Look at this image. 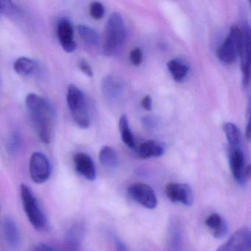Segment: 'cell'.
<instances>
[{"instance_id":"27","label":"cell","mask_w":251,"mask_h":251,"mask_svg":"<svg viewBox=\"0 0 251 251\" xmlns=\"http://www.w3.org/2000/svg\"><path fill=\"white\" fill-rule=\"evenodd\" d=\"M143 59V53L140 48H135L130 52V60L134 66H139Z\"/></svg>"},{"instance_id":"30","label":"cell","mask_w":251,"mask_h":251,"mask_svg":"<svg viewBox=\"0 0 251 251\" xmlns=\"http://www.w3.org/2000/svg\"><path fill=\"white\" fill-rule=\"evenodd\" d=\"M142 123H143L144 126H145L146 128L153 129L154 127L157 126L158 121H157L155 117L149 116V117H145V118L142 120Z\"/></svg>"},{"instance_id":"3","label":"cell","mask_w":251,"mask_h":251,"mask_svg":"<svg viewBox=\"0 0 251 251\" xmlns=\"http://www.w3.org/2000/svg\"><path fill=\"white\" fill-rule=\"evenodd\" d=\"M67 102L76 125L80 128H88L90 126L91 120L86 98L83 92L75 85H69L67 88Z\"/></svg>"},{"instance_id":"32","label":"cell","mask_w":251,"mask_h":251,"mask_svg":"<svg viewBox=\"0 0 251 251\" xmlns=\"http://www.w3.org/2000/svg\"><path fill=\"white\" fill-rule=\"evenodd\" d=\"M142 105L147 111H151L152 109V98L149 95H146L142 99Z\"/></svg>"},{"instance_id":"19","label":"cell","mask_w":251,"mask_h":251,"mask_svg":"<svg viewBox=\"0 0 251 251\" xmlns=\"http://www.w3.org/2000/svg\"><path fill=\"white\" fill-rule=\"evenodd\" d=\"M36 61L27 57H20L14 64V70L22 76L31 75L36 71Z\"/></svg>"},{"instance_id":"29","label":"cell","mask_w":251,"mask_h":251,"mask_svg":"<svg viewBox=\"0 0 251 251\" xmlns=\"http://www.w3.org/2000/svg\"><path fill=\"white\" fill-rule=\"evenodd\" d=\"M78 67L80 71L84 73L88 77H92L93 76V71H92V67H91L90 64L86 60L83 59V58L80 59L79 61Z\"/></svg>"},{"instance_id":"23","label":"cell","mask_w":251,"mask_h":251,"mask_svg":"<svg viewBox=\"0 0 251 251\" xmlns=\"http://www.w3.org/2000/svg\"><path fill=\"white\" fill-rule=\"evenodd\" d=\"M119 127H120V134H121L122 140L124 142L126 146L130 148H135L136 147V142H135L134 136L130 130V126H129L128 120L127 116H121L119 122Z\"/></svg>"},{"instance_id":"25","label":"cell","mask_w":251,"mask_h":251,"mask_svg":"<svg viewBox=\"0 0 251 251\" xmlns=\"http://www.w3.org/2000/svg\"><path fill=\"white\" fill-rule=\"evenodd\" d=\"M0 14L9 17H15L20 14L18 7L11 1L0 0Z\"/></svg>"},{"instance_id":"12","label":"cell","mask_w":251,"mask_h":251,"mask_svg":"<svg viewBox=\"0 0 251 251\" xmlns=\"http://www.w3.org/2000/svg\"><path fill=\"white\" fill-rule=\"evenodd\" d=\"M74 165L76 171L88 180L96 178V167L92 158L85 152H77L74 156Z\"/></svg>"},{"instance_id":"14","label":"cell","mask_w":251,"mask_h":251,"mask_svg":"<svg viewBox=\"0 0 251 251\" xmlns=\"http://www.w3.org/2000/svg\"><path fill=\"white\" fill-rule=\"evenodd\" d=\"M103 95L109 100H117L124 92V83L121 79L115 76H108L102 83Z\"/></svg>"},{"instance_id":"24","label":"cell","mask_w":251,"mask_h":251,"mask_svg":"<svg viewBox=\"0 0 251 251\" xmlns=\"http://www.w3.org/2000/svg\"><path fill=\"white\" fill-rule=\"evenodd\" d=\"M77 29L80 39L85 44L89 46H98L99 44V35L95 29L84 25H79Z\"/></svg>"},{"instance_id":"20","label":"cell","mask_w":251,"mask_h":251,"mask_svg":"<svg viewBox=\"0 0 251 251\" xmlns=\"http://www.w3.org/2000/svg\"><path fill=\"white\" fill-rule=\"evenodd\" d=\"M99 158L101 164L108 169L116 168L120 163L117 152L109 146L103 147L100 150Z\"/></svg>"},{"instance_id":"7","label":"cell","mask_w":251,"mask_h":251,"mask_svg":"<svg viewBox=\"0 0 251 251\" xmlns=\"http://www.w3.org/2000/svg\"><path fill=\"white\" fill-rule=\"evenodd\" d=\"M229 163L233 177L239 184H245L251 176V166L245 164V155L240 148H230Z\"/></svg>"},{"instance_id":"13","label":"cell","mask_w":251,"mask_h":251,"mask_svg":"<svg viewBox=\"0 0 251 251\" xmlns=\"http://www.w3.org/2000/svg\"><path fill=\"white\" fill-rule=\"evenodd\" d=\"M84 232V226L81 223L73 225L66 234L65 251H80Z\"/></svg>"},{"instance_id":"22","label":"cell","mask_w":251,"mask_h":251,"mask_svg":"<svg viewBox=\"0 0 251 251\" xmlns=\"http://www.w3.org/2000/svg\"><path fill=\"white\" fill-rule=\"evenodd\" d=\"M223 127L226 139L228 142L229 148H240L241 134L237 126L233 123H227L223 125Z\"/></svg>"},{"instance_id":"8","label":"cell","mask_w":251,"mask_h":251,"mask_svg":"<svg viewBox=\"0 0 251 251\" xmlns=\"http://www.w3.org/2000/svg\"><path fill=\"white\" fill-rule=\"evenodd\" d=\"M127 192L130 198L145 208L152 209L156 207L158 201L155 191L147 183L136 182L130 185Z\"/></svg>"},{"instance_id":"18","label":"cell","mask_w":251,"mask_h":251,"mask_svg":"<svg viewBox=\"0 0 251 251\" xmlns=\"http://www.w3.org/2000/svg\"><path fill=\"white\" fill-rule=\"evenodd\" d=\"M168 240L170 251H182L181 226L177 220H174L170 223Z\"/></svg>"},{"instance_id":"16","label":"cell","mask_w":251,"mask_h":251,"mask_svg":"<svg viewBox=\"0 0 251 251\" xmlns=\"http://www.w3.org/2000/svg\"><path fill=\"white\" fill-rule=\"evenodd\" d=\"M205 226L214 238L220 239L227 234L228 227L226 220L220 214L214 213L207 217Z\"/></svg>"},{"instance_id":"31","label":"cell","mask_w":251,"mask_h":251,"mask_svg":"<svg viewBox=\"0 0 251 251\" xmlns=\"http://www.w3.org/2000/svg\"><path fill=\"white\" fill-rule=\"evenodd\" d=\"M114 243H115L116 251H128L126 244L120 238L115 236L114 237Z\"/></svg>"},{"instance_id":"28","label":"cell","mask_w":251,"mask_h":251,"mask_svg":"<svg viewBox=\"0 0 251 251\" xmlns=\"http://www.w3.org/2000/svg\"><path fill=\"white\" fill-rule=\"evenodd\" d=\"M20 147V137L18 133H14L8 143V151L11 154H14L18 151Z\"/></svg>"},{"instance_id":"10","label":"cell","mask_w":251,"mask_h":251,"mask_svg":"<svg viewBox=\"0 0 251 251\" xmlns=\"http://www.w3.org/2000/svg\"><path fill=\"white\" fill-rule=\"evenodd\" d=\"M165 193L172 202L181 203L185 206H191L193 204V192L190 186L186 183H167L165 186Z\"/></svg>"},{"instance_id":"11","label":"cell","mask_w":251,"mask_h":251,"mask_svg":"<svg viewBox=\"0 0 251 251\" xmlns=\"http://www.w3.org/2000/svg\"><path fill=\"white\" fill-rule=\"evenodd\" d=\"M57 36L60 45L65 52L71 53L77 48L74 39V28L70 20L62 19L57 25Z\"/></svg>"},{"instance_id":"4","label":"cell","mask_w":251,"mask_h":251,"mask_svg":"<svg viewBox=\"0 0 251 251\" xmlns=\"http://www.w3.org/2000/svg\"><path fill=\"white\" fill-rule=\"evenodd\" d=\"M245 45V38L242 29L238 26L232 25L228 36L217 49V57L225 64H233L236 57L242 55Z\"/></svg>"},{"instance_id":"17","label":"cell","mask_w":251,"mask_h":251,"mask_svg":"<svg viewBox=\"0 0 251 251\" xmlns=\"http://www.w3.org/2000/svg\"><path fill=\"white\" fill-rule=\"evenodd\" d=\"M164 145L153 140L146 141L137 148L138 155L143 159L161 156L164 155Z\"/></svg>"},{"instance_id":"33","label":"cell","mask_w":251,"mask_h":251,"mask_svg":"<svg viewBox=\"0 0 251 251\" xmlns=\"http://www.w3.org/2000/svg\"><path fill=\"white\" fill-rule=\"evenodd\" d=\"M250 120H248V125H247L246 131H245V137H246L247 140L249 142L250 138H251V127H250Z\"/></svg>"},{"instance_id":"15","label":"cell","mask_w":251,"mask_h":251,"mask_svg":"<svg viewBox=\"0 0 251 251\" xmlns=\"http://www.w3.org/2000/svg\"><path fill=\"white\" fill-rule=\"evenodd\" d=\"M2 229L8 245L12 249H17L21 242V236L17 223L11 217H7L4 220Z\"/></svg>"},{"instance_id":"1","label":"cell","mask_w":251,"mask_h":251,"mask_svg":"<svg viewBox=\"0 0 251 251\" xmlns=\"http://www.w3.org/2000/svg\"><path fill=\"white\" fill-rule=\"evenodd\" d=\"M25 104L33 129L42 143H50L53 136L55 111L52 104L42 97L30 93Z\"/></svg>"},{"instance_id":"2","label":"cell","mask_w":251,"mask_h":251,"mask_svg":"<svg viewBox=\"0 0 251 251\" xmlns=\"http://www.w3.org/2000/svg\"><path fill=\"white\" fill-rule=\"evenodd\" d=\"M126 37V26L123 17L120 13H113L105 25L104 54L107 56L115 55L123 46Z\"/></svg>"},{"instance_id":"6","label":"cell","mask_w":251,"mask_h":251,"mask_svg":"<svg viewBox=\"0 0 251 251\" xmlns=\"http://www.w3.org/2000/svg\"><path fill=\"white\" fill-rule=\"evenodd\" d=\"M29 172L34 183L42 184L48 181L52 173V166L49 158L42 152H33L30 158Z\"/></svg>"},{"instance_id":"5","label":"cell","mask_w":251,"mask_h":251,"mask_svg":"<svg viewBox=\"0 0 251 251\" xmlns=\"http://www.w3.org/2000/svg\"><path fill=\"white\" fill-rule=\"evenodd\" d=\"M20 195L25 213L30 224L36 230H43L47 226V217L36 195L25 183L20 186Z\"/></svg>"},{"instance_id":"26","label":"cell","mask_w":251,"mask_h":251,"mask_svg":"<svg viewBox=\"0 0 251 251\" xmlns=\"http://www.w3.org/2000/svg\"><path fill=\"white\" fill-rule=\"evenodd\" d=\"M89 14L94 20H101L105 14V8L100 2H92L89 7Z\"/></svg>"},{"instance_id":"21","label":"cell","mask_w":251,"mask_h":251,"mask_svg":"<svg viewBox=\"0 0 251 251\" xmlns=\"http://www.w3.org/2000/svg\"><path fill=\"white\" fill-rule=\"evenodd\" d=\"M167 67L173 78L177 82L182 81L189 72L188 66L177 59L168 61Z\"/></svg>"},{"instance_id":"9","label":"cell","mask_w":251,"mask_h":251,"mask_svg":"<svg viewBox=\"0 0 251 251\" xmlns=\"http://www.w3.org/2000/svg\"><path fill=\"white\" fill-rule=\"evenodd\" d=\"M251 230L242 227L236 230L230 238L216 251H251Z\"/></svg>"}]
</instances>
